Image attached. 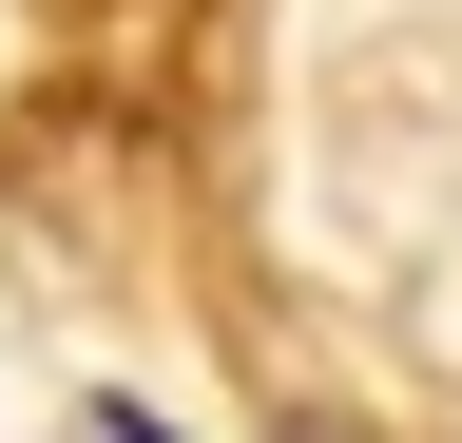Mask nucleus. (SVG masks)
<instances>
[{"label":"nucleus","instance_id":"f257e3e1","mask_svg":"<svg viewBox=\"0 0 462 443\" xmlns=\"http://www.w3.org/2000/svg\"><path fill=\"white\" fill-rule=\"evenodd\" d=\"M116 443H173V424H154V405H116Z\"/></svg>","mask_w":462,"mask_h":443}]
</instances>
